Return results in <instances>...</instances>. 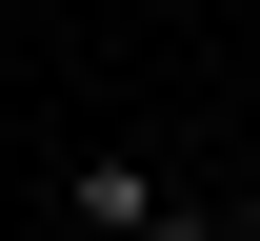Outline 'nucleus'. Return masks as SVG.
Masks as SVG:
<instances>
[{
  "mask_svg": "<svg viewBox=\"0 0 260 241\" xmlns=\"http://www.w3.org/2000/svg\"><path fill=\"white\" fill-rule=\"evenodd\" d=\"M60 221H80V241H140V221H160V181H140V161H80V181H60Z\"/></svg>",
  "mask_w": 260,
  "mask_h": 241,
  "instance_id": "f257e3e1",
  "label": "nucleus"
},
{
  "mask_svg": "<svg viewBox=\"0 0 260 241\" xmlns=\"http://www.w3.org/2000/svg\"><path fill=\"white\" fill-rule=\"evenodd\" d=\"M140 241H220V221H180V201H160V221H140Z\"/></svg>",
  "mask_w": 260,
  "mask_h": 241,
  "instance_id": "f03ea898",
  "label": "nucleus"
},
{
  "mask_svg": "<svg viewBox=\"0 0 260 241\" xmlns=\"http://www.w3.org/2000/svg\"><path fill=\"white\" fill-rule=\"evenodd\" d=\"M220 241H260V181H240V201H220Z\"/></svg>",
  "mask_w": 260,
  "mask_h": 241,
  "instance_id": "7ed1b4c3",
  "label": "nucleus"
}]
</instances>
